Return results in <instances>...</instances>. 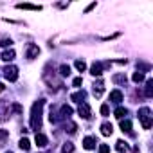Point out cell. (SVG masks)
Returning a JSON list of instances; mask_svg holds the SVG:
<instances>
[{
    "label": "cell",
    "mask_w": 153,
    "mask_h": 153,
    "mask_svg": "<svg viewBox=\"0 0 153 153\" xmlns=\"http://www.w3.org/2000/svg\"><path fill=\"white\" fill-rule=\"evenodd\" d=\"M43 105H45V101L38 99L33 105V108H31V128L36 130V131L42 128V110H43Z\"/></svg>",
    "instance_id": "6da1fadb"
},
{
    "label": "cell",
    "mask_w": 153,
    "mask_h": 153,
    "mask_svg": "<svg viewBox=\"0 0 153 153\" xmlns=\"http://www.w3.org/2000/svg\"><path fill=\"white\" fill-rule=\"evenodd\" d=\"M4 78H6L7 81H16V79H18V68H16L15 65H7V67L4 68Z\"/></svg>",
    "instance_id": "7a4b0ae2"
},
{
    "label": "cell",
    "mask_w": 153,
    "mask_h": 153,
    "mask_svg": "<svg viewBox=\"0 0 153 153\" xmlns=\"http://www.w3.org/2000/svg\"><path fill=\"white\" fill-rule=\"evenodd\" d=\"M38 54H40V47L34 45V43H29V45H27V52H25V56H27L29 59H34V58H38Z\"/></svg>",
    "instance_id": "3957f363"
},
{
    "label": "cell",
    "mask_w": 153,
    "mask_h": 153,
    "mask_svg": "<svg viewBox=\"0 0 153 153\" xmlns=\"http://www.w3.org/2000/svg\"><path fill=\"white\" fill-rule=\"evenodd\" d=\"M78 114H79L83 119H90V115H92V110H90L88 103H81V105H79V108H78Z\"/></svg>",
    "instance_id": "277c9868"
},
{
    "label": "cell",
    "mask_w": 153,
    "mask_h": 153,
    "mask_svg": "<svg viewBox=\"0 0 153 153\" xmlns=\"http://www.w3.org/2000/svg\"><path fill=\"white\" fill-rule=\"evenodd\" d=\"M108 65H110V63H105V65H103V63H94V65L90 67V74H92V76H97V78H99V76L103 74V68L108 67Z\"/></svg>",
    "instance_id": "5b68a950"
},
{
    "label": "cell",
    "mask_w": 153,
    "mask_h": 153,
    "mask_svg": "<svg viewBox=\"0 0 153 153\" xmlns=\"http://www.w3.org/2000/svg\"><path fill=\"white\" fill-rule=\"evenodd\" d=\"M34 142H36V146H38V148H45V146L49 144V139H47L43 133H36V137H34Z\"/></svg>",
    "instance_id": "8992f818"
},
{
    "label": "cell",
    "mask_w": 153,
    "mask_h": 153,
    "mask_svg": "<svg viewBox=\"0 0 153 153\" xmlns=\"http://www.w3.org/2000/svg\"><path fill=\"white\" fill-rule=\"evenodd\" d=\"M85 97H87V92H85V90L74 92V94L70 96V99H72V101H76V103H85Z\"/></svg>",
    "instance_id": "52a82bcc"
},
{
    "label": "cell",
    "mask_w": 153,
    "mask_h": 153,
    "mask_svg": "<svg viewBox=\"0 0 153 153\" xmlns=\"http://www.w3.org/2000/svg\"><path fill=\"white\" fill-rule=\"evenodd\" d=\"M110 101L112 103H121L123 101V92L121 90H112L110 92Z\"/></svg>",
    "instance_id": "ba28073f"
},
{
    "label": "cell",
    "mask_w": 153,
    "mask_h": 153,
    "mask_svg": "<svg viewBox=\"0 0 153 153\" xmlns=\"http://www.w3.org/2000/svg\"><path fill=\"white\" fill-rule=\"evenodd\" d=\"M83 148L85 149H94L96 148V139L94 137H85L83 139Z\"/></svg>",
    "instance_id": "9c48e42d"
},
{
    "label": "cell",
    "mask_w": 153,
    "mask_h": 153,
    "mask_svg": "<svg viewBox=\"0 0 153 153\" xmlns=\"http://www.w3.org/2000/svg\"><path fill=\"white\" fill-rule=\"evenodd\" d=\"M112 131H114V126H112L110 123H103V124H101V133H103L105 137L112 135Z\"/></svg>",
    "instance_id": "30bf717a"
},
{
    "label": "cell",
    "mask_w": 153,
    "mask_h": 153,
    "mask_svg": "<svg viewBox=\"0 0 153 153\" xmlns=\"http://www.w3.org/2000/svg\"><path fill=\"white\" fill-rule=\"evenodd\" d=\"M15 56H16V54H15V51H13V49H9V51H4V52H2V59H4V61H13V59H15Z\"/></svg>",
    "instance_id": "8fae6325"
},
{
    "label": "cell",
    "mask_w": 153,
    "mask_h": 153,
    "mask_svg": "<svg viewBox=\"0 0 153 153\" xmlns=\"http://www.w3.org/2000/svg\"><path fill=\"white\" fill-rule=\"evenodd\" d=\"M16 7L18 9H31V11H40L42 9L40 6H33V4H18Z\"/></svg>",
    "instance_id": "7c38bea8"
},
{
    "label": "cell",
    "mask_w": 153,
    "mask_h": 153,
    "mask_svg": "<svg viewBox=\"0 0 153 153\" xmlns=\"http://www.w3.org/2000/svg\"><path fill=\"white\" fill-rule=\"evenodd\" d=\"M115 149H117L119 153H123V151H128V144H126L124 140H117V142H115Z\"/></svg>",
    "instance_id": "4fadbf2b"
},
{
    "label": "cell",
    "mask_w": 153,
    "mask_h": 153,
    "mask_svg": "<svg viewBox=\"0 0 153 153\" xmlns=\"http://www.w3.org/2000/svg\"><path fill=\"white\" fill-rule=\"evenodd\" d=\"M103 90H105V88H103V83H101V81H99L97 85H94V96H96V97H101V96H103Z\"/></svg>",
    "instance_id": "5bb4252c"
},
{
    "label": "cell",
    "mask_w": 153,
    "mask_h": 153,
    "mask_svg": "<svg viewBox=\"0 0 153 153\" xmlns=\"http://www.w3.org/2000/svg\"><path fill=\"white\" fill-rule=\"evenodd\" d=\"M140 123H142V128H144V130H149V128H151V123H153V121H151V115L142 117V119H140Z\"/></svg>",
    "instance_id": "9a60e30c"
},
{
    "label": "cell",
    "mask_w": 153,
    "mask_h": 153,
    "mask_svg": "<svg viewBox=\"0 0 153 153\" xmlns=\"http://www.w3.org/2000/svg\"><path fill=\"white\" fill-rule=\"evenodd\" d=\"M146 96H148V97L153 96V79H148V81H146Z\"/></svg>",
    "instance_id": "2e32d148"
},
{
    "label": "cell",
    "mask_w": 153,
    "mask_h": 153,
    "mask_svg": "<svg viewBox=\"0 0 153 153\" xmlns=\"http://www.w3.org/2000/svg\"><path fill=\"white\" fill-rule=\"evenodd\" d=\"M114 114H115V117H117V119H123L128 112H126V108H124V106H119V108H115V112H114Z\"/></svg>",
    "instance_id": "e0dca14e"
},
{
    "label": "cell",
    "mask_w": 153,
    "mask_h": 153,
    "mask_svg": "<svg viewBox=\"0 0 153 153\" xmlns=\"http://www.w3.org/2000/svg\"><path fill=\"white\" fill-rule=\"evenodd\" d=\"M18 146H20V148H22L24 151H27V149L31 148V142H29V139H25V137H24V139H20V142H18Z\"/></svg>",
    "instance_id": "ac0fdd59"
},
{
    "label": "cell",
    "mask_w": 153,
    "mask_h": 153,
    "mask_svg": "<svg viewBox=\"0 0 153 153\" xmlns=\"http://www.w3.org/2000/svg\"><path fill=\"white\" fill-rule=\"evenodd\" d=\"M131 79H133L135 83H140V81H144V74H142L140 70H137V72L131 76Z\"/></svg>",
    "instance_id": "d6986e66"
},
{
    "label": "cell",
    "mask_w": 153,
    "mask_h": 153,
    "mask_svg": "<svg viewBox=\"0 0 153 153\" xmlns=\"http://www.w3.org/2000/svg\"><path fill=\"white\" fill-rule=\"evenodd\" d=\"M72 112H74V110H72L70 106H67V105L61 106V117H68V115H72Z\"/></svg>",
    "instance_id": "ffe728a7"
},
{
    "label": "cell",
    "mask_w": 153,
    "mask_h": 153,
    "mask_svg": "<svg viewBox=\"0 0 153 153\" xmlns=\"http://www.w3.org/2000/svg\"><path fill=\"white\" fill-rule=\"evenodd\" d=\"M121 130H123V131H131V123H130L128 119L121 121Z\"/></svg>",
    "instance_id": "44dd1931"
},
{
    "label": "cell",
    "mask_w": 153,
    "mask_h": 153,
    "mask_svg": "<svg viewBox=\"0 0 153 153\" xmlns=\"http://www.w3.org/2000/svg\"><path fill=\"white\" fill-rule=\"evenodd\" d=\"M74 151V144L72 142H65L63 148H61V153H72Z\"/></svg>",
    "instance_id": "7402d4cb"
},
{
    "label": "cell",
    "mask_w": 153,
    "mask_h": 153,
    "mask_svg": "<svg viewBox=\"0 0 153 153\" xmlns=\"http://www.w3.org/2000/svg\"><path fill=\"white\" fill-rule=\"evenodd\" d=\"M74 67H76V68H78L79 72H83V70L87 68V65H85V61H83V59H78V61H76V63H74Z\"/></svg>",
    "instance_id": "603a6c76"
},
{
    "label": "cell",
    "mask_w": 153,
    "mask_h": 153,
    "mask_svg": "<svg viewBox=\"0 0 153 153\" xmlns=\"http://www.w3.org/2000/svg\"><path fill=\"white\" fill-rule=\"evenodd\" d=\"M114 81H115V83H126V76H123V74H115V76H114Z\"/></svg>",
    "instance_id": "cb8c5ba5"
},
{
    "label": "cell",
    "mask_w": 153,
    "mask_h": 153,
    "mask_svg": "<svg viewBox=\"0 0 153 153\" xmlns=\"http://www.w3.org/2000/svg\"><path fill=\"white\" fill-rule=\"evenodd\" d=\"M59 74H61V76H68V74H70V67H68V65H61V67H59Z\"/></svg>",
    "instance_id": "d4e9b609"
},
{
    "label": "cell",
    "mask_w": 153,
    "mask_h": 153,
    "mask_svg": "<svg viewBox=\"0 0 153 153\" xmlns=\"http://www.w3.org/2000/svg\"><path fill=\"white\" fill-rule=\"evenodd\" d=\"M148 115H149V108H146V106H144V108H140V110H139V119L148 117Z\"/></svg>",
    "instance_id": "484cf974"
},
{
    "label": "cell",
    "mask_w": 153,
    "mask_h": 153,
    "mask_svg": "<svg viewBox=\"0 0 153 153\" xmlns=\"http://www.w3.org/2000/svg\"><path fill=\"white\" fill-rule=\"evenodd\" d=\"M99 153H110V146L108 144H99Z\"/></svg>",
    "instance_id": "4316f807"
},
{
    "label": "cell",
    "mask_w": 153,
    "mask_h": 153,
    "mask_svg": "<svg viewBox=\"0 0 153 153\" xmlns=\"http://www.w3.org/2000/svg\"><path fill=\"white\" fill-rule=\"evenodd\" d=\"M108 112H110L108 105H103V106H101V114H103V115H108Z\"/></svg>",
    "instance_id": "83f0119b"
},
{
    "label": "cell",
    "mask_w": 153,
    "mask_h": 153,
    "mask_svg": "<svg viewBox=\"0 0 153 153\" xmlns=\"http://www.w3.org/2000/svg\"><path fill=\"white\" fill-rule=\"evenodd\" d=\"M13 42H11V38H6V40H2V43H0V45H2V47H7V45H11Z\"/></svg>",
    "instance_id": "f1b7e54d"
},
{
    "label": "cell",
    "mask_w": 153,
    "mask_h": 153,
    "mask_svg": "<svg viewBox=\"0 0 153 153\" xmlns=\"http://www.w3.org/2000/svg\"><path fill=\"white\" fill-rule=\"evenodd\" d=\"M72 83H74V87H81V83H83V79H81V78H76V79H74Z\"/></svg>",
    "instance_id": "f546056e"
},
{
    "label": "cell",
    "mask_w": 153,
    "mask_h": 153,
    "mask_svg": "<svg viewBox=\"0 0 153 153\" xmlns=\"http://www.w3.org/2000/svg\"><path fill=\"white\" fill-rule=\"evenodd\" d=\"M94 7H96V2H94V4H90V6H88V7H87V11H92V9H94Z\"/></svg>",
    "instance_id": "4dcf8cb0"
},
{
    "label": "cell",
    "mask_w": 153,
    "mask_h": 153,
    "mask_svg": "<svg viewBox=\"0 0 153 153\" xmlns=\"http://www.w3.org/2000/svg\"><path fill=\"white\" fill-rule=\"evenodd\" d=\"M0 92H4V85L2 83H0Z\"/></svg>",
    "instance_id": "1f68e13d"
},
{
    "label": "cell",
    "mask_w": 153,
    "mask_h": 153,
    "mask_svg": "<svg viewBox=\"0 0 153 153\" xmlns=\"http://www.w3.org/2000/svg\"><path fill=\"white\" fill-rule=\"evenodd\" d=\"M0 119H2V117H0Z\"/></svg>",
    "instance_id": "d6a6232c"
}]
</instances>
